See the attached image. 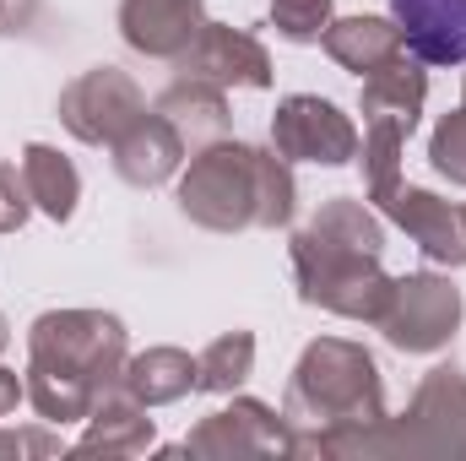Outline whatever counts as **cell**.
<instances>
[{
	"label": "cell",
	"instance_id": "obj_1",
	"mask_svg": "<svg viewBox=\"0 0 466 461\" xmlns=\"http://www.w3.org/2000/svg\"><path fill=\"white\" fill-rule=\"evenodd\" d=\"M288 435L304 456H374L390 451V413L374 358L348 337L304 347L288 385Z\"/></svg>",
	"mask_w": 466,
	"mask_h": 461
},
{
	"label": "cell",
	"instance_id": "obj_2",
	"mask_svg": "<svg viewBox=\"0 0 466 461\" xmlns=\"http://www.w3.org/2000/svg\"><path fill=\"white\" fill-rule=\"evenodd\" d=\"M385 255V229L380 218L352 201L331 196L309 229L293 233V277H299V299L320 304L342 321H380L385 299H390V277L380 271Z\"/></svg>",
	"mask_w": 466,
	"mask_h": 461
},
{
	"label": "cell",
	"instance_id": "obj_3",
	"mask_svg": "<svg viewBox=\"0 0 466 461\" xmlns=\"http://www.w3.org/2000/svg\"><path fill=\"white\" fill-rule=\"evenodd\" d=\"M125 369V326L104 310H55L27 332V402L49 424L87 418Z\"/></svg>",
	"mask_w": 466,
	"mask_h": 461
},
{
	"label": "cell",
	"instance_id": "obj_4",
	"mask_svg": "<svg viewBox=\"0 0 466 461\" xmlns=\"http://www.w3.org/2000/svg\"><path fill=\"white\" fill-rule=\"evenodd\" d=\"M293 207H299V185L288 158L228 141V136L196 152L179 179V212L212 233L282 229Z\"/></svg>",
	"mask_w": 466,
	"mask_h": 461
},
{
	"label": "cell",
	"instance_id": "obj_5",
	"mask_svg": "<svg viewBox=\"0 0 466 461\" xmlns=\"http://www.w3.org/2000/svg\"><path fill=\"white\" fill-rule=\"evenodd\" d=\"M385 332V343L401 347V353H434L456 337L461 326V293L434 277V271H412V277H396L390 282V299H385V315L374 321Z\"/></svg>",
	"mask_w": 466,
	"mask_h": 461
},
{
	"label": "cell",
	"instance_id": "obj_6",
	"mask_svg": "<svg viewBox=\"0 0 466 461\" xmlns=\"http://www.w3.org/2000/svg\"><path fill=\"white\" fill-rule=\"evenodd\" d=\"M141 115H147L141 87L115 66H93L60 93V125L87 147H115Z\"/></svg>",
	"mask_w": 466,
	"mask_h": 461
},
{
	"label": "cell",
	"instance_id": "obj_7",
	"mask_svg": "<svg viewBox=\"0 0 466 461\" xmlns=\"http://www.w3.org/2000/svg\"><path fill=\"white\" fill-rule=\"evenodd\" d=\"M390 451H451L466 456V374L456 364L429 369L401 424H390Z\"/></svg>",
	"mask_w": 466,
	"mask_h": 461
},
{
	"label": "cell",
	"instance_id": "obj_8",
	"mask_svg": "<svg viewBox=\"0 0 466 461\" xmlns=\"http://www.w3.org/2000/svg\"><path fill=\"white\" fill-rule=\"evenodd\" d=\"M271 147L288 163H326V169H337V163H352L358 158V130H352V119L337 104L299 93V98H282L277 104Z\"/></svg>",
	"mask_w": 466,
	"mask_h": 461
},
{
	"label": "cell",
	"instance_id": "obj_9",
	"mask_svg": "<svg viewBox=\"0 0 466 461\" xmlns=\"http://www.w3.org/2000/svg\"><path fill=\"white\" fill-rule=\"evenodd\" d=\"M179 82H212V87H271V55L260 49V38L223 27V22H201V33L190 38L185 55L168 60Z\"/></svg>",
	"mask_w": 466,
	"mask_h": 461
},
{
	"label": "cell",
	"instance_id": "obj_10",
	"mask_svg": "<svg viewBox=\"0 0 466 461\" xmlns=\"http://www.w3.org/2000/svg\"><path fill=\"white\" fill-rule=\"evenodd\" d=\"M185 451L190 456H277V451H293V435L271 407L244 396L223 413L201 418V429L185 440Z\"/></svg>",
	"mask_w": 466,
	"mask_h": 461
},
{
	"label": "cell",
	"instance_id": "obj_11",
	"mask_svg": "<svg viewBox=\"0 0 466 461\" xmlns=\"http://www.w3.org/2000/svg\"><path fill=\"white\" fill-rule=\"evenodd\" d=\"M390 16L418 66H466V0H390Z\"/></svg>",
	"mask_w": 466,
	"mask_h": 461
},
{
	"label": "cell",
	"instance_id": "obj_12",
	"mask_svg": "<svg viewBox=\"0 0 466 461\" xmlns=\"http://www.w3.org/2000/svg\"><path fill=\"white\" fill-rule=\"evenodd\" d=\"M201 22H207V5L201 0H119V33L147 60L185 55L190 38L201 33Z\"/></svg>",
	"mask_w": 466,
	"mask_h": 461
},
{
	"label": "cell",
	"instance_id": "obj_13",
	"mask_svg": "<svg viewBox=\"0 0 466 461\" xmlns=\"http://www.w3.org/2000/svg\"><path fill=\"white\" fill-rule=\"evenodd\" d=\"M385 212H390V223L396 229H407L418 239V250L429 255V261H440V266H466V212L461 207H451V201H440V196H429V190H396L390 201H385Z\"/></svg>",
	"mask_w": 466,
	"mask_h": 461
},
{
	"label": "cell",
	"instance_id": "obj_14",
	"mask_svg": "<svg viewBox=\"0 0 466 461\" xmlns=\"http://www.w3.org/2000/svg\"><path fill=\"white\" fill-rule=\"evenodd\" d=\"M115 169L125 185H136V190H152V185H163L174 169H179V158H185V141H179V130L168 125V119L157 115H141L125 136H119L115 147Z\"/></svg>",
	"mask_w": 466,
	"mask_h": 461
},
{
	"label": "cell",
	"instance_id": "obj_15",
	"mask_svg": "<svg viewBox=\"0 0 466 461\" xmlns=\"http://www.w3.org/2000/svg\"><path fill=\"white\" fill-rule=\"evenodd\" d=\"M423 98H429V77L418 71V60H390L380 71L363 77V125H396V130H418L423 115Z\"/></svg>",
	"mask_w": 466,
	"mask_h": 461
},
{
	"label": "cell",
	"instance_id": "obj_16",
	"mask_svg": "<svg viewBox=\"0 0 466 461\" xmlns=\"http://www.w3.org/2000/svg\"><path fill=\"white\" fill-rule=\"evenodd\" d=\"M152 109L179 130V141H185L190 158L228 136V98H223V87H212V82H179V77H174V87H168Z\"/></svg>",
	"mask_w": 466,
	"mask_h": 461
},
{
	"label": "cell",
	"instance_id": "obj_17",
	"mask_svg": "<svg viewBox=\"0 0 466 461\" xmlns=\"http://www.w3.org/2000/svg\"><path fill=\"white\" fill-rule=\"evenodd\" d=\"M320 44H326V55L337 66H348L358 77H369V71H380V66H390V60L407 55L401 27L385 22V16H342V22H331L320 33Z\"/></svg>",
	"mask_w": 466,
	"mask_h": 461
},
{
	"label": "cell",
	"instance_id": "obj_18",
	"mask_svg": "<svg viewBox=\"0 0 466 461\" xmlns=\"http://www.w3.org/2000/svg\"><path fill=\"white\" fill-rule=\"evenodd\" d=\"M119 385L141 402V407H163L179 402L185 391H196V358L179 347H147L141 358H130L119 369Z\"/></svg>",
	"mask_w": 466,
	"mask_h": 461
},
{
	"label": "cell",
	"instance_id": "obj_19",
	"mask_svg": "<svg viewBox=\"0 0 466 461\" xmlns=\"http://www.w3.org/2000/svg\"><path fill=\"white\" fill-rule=\"evenodd\" d=\"M152 446V418H147V407L115 385L93 413H87V435H82V446L76 451H104V456H115V451H147Z\"/></svg>",
	"mask_w": 466,
	"mask_h": 461
},
{
	"label": "cell",
	"instance_id": "obj_20",
	"mask_svg": "<svg viewBox=\"0 0 466 461\" xmlns=\"http://www.w3.org/2000/svg\"><path fill=\"white\" fill-rule=\"evenodd\" d=\"M22 185H27L33 207L49 212L55 223H66V218L76 212V201H82V179H76L71 158H60V152L44 147V141H33V147L22 152Z\"/></svg>",
	"mask_w": 466,
	"mask_h": 461
},
{
	"label": "cell",
	"instance_id": "obj_21",
	"mask_svg": "<svg viewBox=\"0 0 466 461\" xmlns=\"http://www.w3.org/2000/svg\"><path fill=\"white\" fill-rule=\"evenodd\" d=\"M401 141L407 130L396 125H363V185H369V201H390L401 190Z\"/></svg>",
	"mask_w": 466,
	"mask_h": 461
},
{
	"label": "cell",
	"instance_id": "obj_22",
	"mask_svg": "<svg viewBox=\"0 0 466 461\" xmlns=\"http://www.w3.org/2000/svg\"><path fill=\"white\" fill-rule=\"evenodd\" d=\"M255 364V337L249 332H228L196 358V391H233Z\"/></svg>",
	"mask_w": 466,
	"mask_h": 461
},
{
	"label": "cell",
	"instance_id": "obj_23",
	"mask_svg": "<svg viewBox=\"0 0 466 461\" xmlns=\"http://www.w3.org/2000/svg\"><path fill=\"white\" fill-rule=\"evenodd\" d=\"M271 22L293 44H320V33L331 27V0H271Z\"/></svg>",
	"mask_w": 466,
	"mask_h": 461
},
{
	"label": "cell",
	"instance_id": "obj_24",
	"mask_svg": "<svg viewBox=\"0 0 466 461\" xmlns=\"http://www.w3.org/2000/svg\"><path fill=\"white\" fill-rule=\"evenodd\" d=\"M429 163L451 179V185H466V104L456 115L440 119L434 141H429Z\"/></svg>",
	"mask_w": 466,
	"mask_h": 461
},
{
	"label": "cell",
	"instance_id": "obj_25",
	"mask_svg": "<svg viewBox=\"0 0 466 461\" xmlns=\"http://www.w3.org/2000/svg\"><path fill=\"white\" fill-rule=\"evenodd\" d=\"M27 185H22V174L11 169V163H0V233H16L27 223Z\"/></svg>",
	"mask_w": 466,
	"mask_h": 461
},
{
	"label": "cell",
	"instance_id": "obj_26",
	"mask_svg": "<svg viewBox=\"0 0 466 461\" xmlns=\"http://www.w3.org/2000/svg\"><path fill=\"white\" fill-rule=\"evenodd\" d=\"M38 22V0H0V33L16 38V33H33Z\"/></svg>",
	"mask_w": 466,
	"mask_h": 461
},
{
	"label": "cell",
	"instance_id": "obj_27",
	"mask_svg": "<svg viewBox=\"0 0 466 461\" xmlns=\"http://www.w3.org/2000/svg\"><path fill=\"white\" fill-rule=\"evenodd\" d=\"M22 396H27V385H22V380H16L11 369H0V418H11Z\"/></svg>",
	"mask_w": 466,
	"mask_h": 461
},
{
	"label": "cell",
	"instance_id": "obj_28",
	"mask_svg": "<svg viewBox=\"0 0 466 461\" xmlns=\"http://www.w3.org/2000/svg\"><path fill=\"white\" fill-rule=\"evenodd\" d=\"M11 343V332H5V315H0V347Z\"/></svg>",
	"mask_w": 466,
	"mask_h": 461
},
{
	"label": "cell",
	"instance_id": "obj_29",
	"mask_svg": "<svg viewBox=\"0 0 466 461\" xmlns=\"http://www.w3.org/2000/svg\"><path fill=\"white\" fill-rule=\"evenodd\" d=\"M461 212H466V207H461Z\"/></svg>",
	"mask_w": 466,
	"mask_h": 461
}]
</instances>
